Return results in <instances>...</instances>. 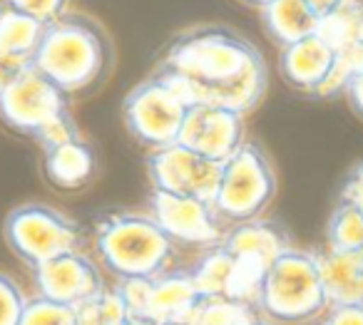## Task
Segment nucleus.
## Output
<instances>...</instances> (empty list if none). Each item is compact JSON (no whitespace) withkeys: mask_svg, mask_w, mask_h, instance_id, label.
I'll use <instances>...</instances> for the list:
<instances>
[{"mask_svg":"<svg viewBox=\"0 0 363 325\" xmlns=\"http://www.w3.org/2000/svg\"><path fill=\"white\" fill-rule=\"evenodd\" d=\"M222 246L239 261H247L259 268L269 270V266L284 256L291 246L286 229L272 219H252L242 224H232L222 239Z\"/></svg>","mask_w":363,"mask_h":325,"instance_id":"obj_15","label":"nucleus"},{"mask_svg":"<svg viewBox=\"0 0 363 325\" xmlns=\"http://www.w3.org/2000/svg\"><path fill=\"white\" fill-rule=\"evenodd\" d=\"M0 3H6V6L45 23V25H50L57 18L70 13V0H0Z\"/></svg>","mask_w":363,"mask_h":325,"instance_id":"obj_28","label":"nucleus"},{"mask_svg":"<svg viewBox=\"0 0 363 325\" xmlns=\"http://www.w3.org/2000/svg\"><path fill=\"white\" fill-rule=\"evenodd\" d=\"M43 174L55 189L80 191L95 179L97 156L95 149L82 137L43 152Z\"/></svg>","mask_w":363,"mask_h":325,"instance_id":"obj_16","label":"nucleus"},{"mask_svg":"<svg viewBox=\"0 0 363 325\" xmlns=\"http://www.w3.org/2000/svg\"><path fill=\"white\" fill-rule=\"evenodd\" d=\"M343 95H346L351 110L363 120V72H353V75L348 77V85H346V90H343Z\"/></svg>","mask_w":363,"mask_h":325,"instance_id":"obj_31","label":"nucleus"},{"mask_svg":"<svg viewBox=\"0 0 363 325\" xmlns=\"http://www.w3.org/2000/svg\"><path fill=\"white\" fill-rule=\"evenodd\" d=\"M77 313H80V325H117L127 315V308L115 290H105L100 298L82 305Z\"/></svg>","mask_w":363,"mask_h":325,"instance_id":"obj_25","label":"nucleus"},{"mask_svg":"<svg viewBox=\"0 0 363 325\" xmlns=\"http://www.w3.org/2000/svg\"><path fill=\"white\" fill-rule=\"evenodd\" d=\"M257 308L272 323H306L328 310L316 251L289 249L269 266Z\"/></svg>","mask_w":363,"mask_h":325,"instance_id":"obj_4","label":"nucleus"},{"mask_svg":"<svg viewBox=\"0 0 363 325\" xmlns=\"http://www.w3.org/2000/svg\"><path fill=\"white\" fill-rule=\"evenodd\" d=\"M145 164L152 189L197 196V199L212 201V204L217 199L224 161L207 159L189 147L174 142V144L150 152Z\"/></svg>","mask_w":363,"mask_h":325,"instance_id":"obj_9","label":"nucleus"},{"mask_svg":"<svg viewBox=\"0 0 363 325\" xmlns=\"http://www.w3.org/2000/svg\"><path fill=\"white\" fill-rule=\"evenodd\" d=\"M259 21L279 50L308 35H316L321 25V18L308 8L306 0H272L259 11Z\"/></svg>","mask_w":363,"mask_h":325,"instance_id":"obj_18","label":"nucleus"},{"mask_svg":"<svg viewBox=\"0 0 363 325\" xmlns=\"http://www.w3.org/2000/svg\"><path fill=\"white\" fill-rule=\"evenodd\" d=\"M194 288L202 298H232L234 278H237V261L222 244L202 251L189 268Z\"/></svg>","mask_w":363,"mask_h":325,"instance_id":"obj_20","label":"nucleus"},{"mask_svg":"<svg viewBox=\"0 0 363 325\" xmlns=\"http://www.w3.org/2000/svg\"><path fill=\"white\" fill-rule=\"evenodd\" d=\"M199 298L189 268H169L150 278L142 315L160 325H187Z\"/></svg>","mask_w":363,"mask_h":325,"instance_id":"obj_14","label":"nucleus"},{"mask_svg":"<svg viewBox=\"0 0 363 325\" xmlns=\"http://www.w3.org/2000/svg\"><path fill=\"white\" fill-rule=\"evenodd\" d=\"M95 251L115 280L155 278L172 268L177 244L147 211H112L95 221Z\"/></svg>","mask_w":363,"mask_h":325,"instance_id":"obj_3","label":"nucleus"},{"mask_svg":"<svg viewBox=\"0 0 363 325\" xmlns=\"http://www.w3.org/2000/svg\"><path fill=\"white\" fill-rule=\"evenodd\" d=\"M318 325H363V305H331Z\"/></svg>","mask_w":363,"mask_h":325,"instance_id":"obj_30","label":"nucleus"},{"mask_svg":"<svg viewBox=\"0 0 363 325\" xmlns=\"http://www.w3.org/2000/svg\"><path fill=\"white\" fill-rule=\"evenodd\" d=\"M117 325H160V323H155V320L145 318V315H130V313H127L125 318H122Z\"/></svg>","mask_w":363,"mask_h":325,"instance_id":"obj_35","label":"nucleus"},{"mask_svg":"<svg viewBox=\"0 0 363 325\" xmlns=\"http://www.w3.org/2000/svg\"><path fill=\"white\" fill-rule=\"evenodd\" d=\"M254 325H272V323H269V320H264V318H262V320H259V323H254Z\"/></svg>","mask_w":363,"mask_h":325,"instance_id":"obj_37","label":"nucleus"},{"mask_svg":"<svg viewBox=\"0 0 363 325\" xmlns=\"http://www.w3.org/2000/svg\"><path fill=\"white\" fill-rule=\"evenodd\" d=\"M239 3H244V6H249V8H254V11H262V8L269 6L272 0H239Z\"/></svg>","mask_w":363,"mask_h":325,"instance_id":"obj_36","label":"nucleus"},{"mask_svg":"<svg viewBox=\"0 0 363 325\" xmlns=\"http://www.w3.org/2000/svg\"><path fill=\"white\" fill-rule=\"evenodd\" d=\"M189 105L162 77L150 75L127 92L122 102V122L130 137L155 152L179 139Z\"/></svg>","mask_w":363,"mask_h":325,"instance_id":"obj_7","label":"nucleus"},{"mask_svg":"<svg viewBox=\"0 0 363 325\" xmlns=\"http://www.w3.org/2000/svg\"><path fill=\"white\" fill-rule=\"evenodd\" d=\"M346 60V65L351 67V72H363V40L356 42L353 47H348L346 52H338Z\"/></svg>","mask_w":363,"mask_h":325,"instance_id":"obj_33","label":"nucleus"},{"mask_svg":"<svg viewBox=\"0 0 363 325\" xmlns=\"http://www.w3.org/2000/svg\"><path fill=\"white\" fill-rule=\"evenodd\" d=\"M326 249L363 251V216L351 204L338 201L326 224Z\"/></svg>","mask_w":363,"mask_h":325,"instance_id":"obj_23","label":"nucleus"},{"mask_svg":"<svg viewBox=\"0 0 363 325\" xmlns=\"http://www.w3.org/2000/svg\"><path fill=\"white\" fill-rule=\"evenodd\" d=\"M152 75L162 77L182 100L217 105L247 117L269 87L264 55L252 40L224 25H199L167 45Z\"/></svg>","mask_w":363,"mask_h":325,"instance_id":"obj_1","label":"nucleus"},{"mask_svg":"<svg viewBox=\"0 0 363 325\" xmlns=\"http://www.w3.org/2000/svg\"><path fill=\"white\" fill-rule=\"evenodd\" d=\"M26 303L28 295L23 293L18 280L0 270V325H18Z\"/></svg>","mask_w":363,"mask_h":325,"instance_id":"obj_27","label":"nucleus"},{"mask_svg":"<svg viewBox=\"0 0 363 325\" xmlns=\"http://www.w3.org/2000/svg\"><path fill=\"white\" fill-rule=\"evenodd\" d=\"M323 290L331 305H363V251H318Z\"/></svg>","mask_w":363,"mask_h":325,"instance_id":"obj_17","label":"nucleus"},{"mask_svg":"<svg viewBox=\"0 0 363 325\" xmlns=\"http://www.w3.org/2000/svg\"><path fill=\"white\" fill-rule=\"evenodd\" d=\"M77 137H80V127H77L72 112L65 110V112H60V115L52 117V120H48L30 139H35L38 147H40L43 152H48V149H55V147H60V144H67V142L77 139Z\"/></svg>","mask_w":363,"mask_h":325,"instance_id":"obj_26","label":"nucleus"},{"mask_svg":"<svg viewBox=\"0 0 363 325\" xmlns=\"http://www.w3.org/2000/svg\"><path fill=\"white\" fill-rule=\"evenodd\" d=\"M65 110H70V97L35 65H28L0 92V120L26 137H33L48 120Z\"/></svg>","mask_w":363,"mask_h":325,"instance_id":"obj_10","label":"nucleus"},{"mask_svg":"<svg viewBox=\"0 0 363 325\" xmlns=\"http://www.w3.org/2000/svg\"><path fill=\"white\" fill-rule=\"evenodd\" d=\"M264 315L257 305L234 298H199L187 325H254Z\"/></svg>","mask_w":363,"mask_h":325,"instance_id":"obj_22","label":"nucleus"},{"mask_svg":"<svg viewBox=\"0 0 363 325\" xmlns=\"http://www.w3.org/2000/svg\"><path fill=\"white\" fill-rule=\"evenodd\" d=\"M244 115L217 105H192L179 132V144L214 161H227L247 142Z\"/></svg>","mask_w":363,"mask_h":325,"instance_id":"obj_12","label":"nucleus"},{"mask_svg":"<svg viewBox=\"0 0 363 325\" xmlns=\"http://www.w3.org/2000/svg\"><path fill=\"white\" fill-rule=\"evenodd\" d=\"M318 35L336 52H346L363 40V0H343V6L326 16L318 25Z\"/></svg>","mask_w":363,"mask_h":325,"instance_id":"obj_21","label":"nucleus"},{"mask_svg":"<svg viewBox=\"0 0 363 325\" xmlns=\"http://www.w3.org/2000/svg\"><path fill=\"white\" fill-rule=\"evenodd\" d=\"M338 201L351 204L363 216V161L348 171L346 181L341 186V194H338Z\"/></svg>","mask_w":363,"mask_h":325,"instance_id":"obj_29","label":"nucleus"},{"mask_svg":"<svg viewBox=\"0 0 363 325\" xmlns=\"http://www.w3.org/2000/svg\"><path fill=\"white\" fill-rule=\"evenodd\" d=\"M18 325H80V313L70 305L55 303L43 295L28 298Z\"/></svg>","mask_w":363,"mask_h":325,"instance_id":"obj_24","label":"nucleus"},{"mask_svg":"<svg viewBox=\"0 0 363 325\" xmlns=\"http://www.w3.org/2000/svg\"><path fill=\"white\" fill-rule=\"evenodd\" d=\"M277 196V171L267 152L254 142H244L222 164L214 209L227 224L259 219Z\"/></svg>","mask_w":363,"mask_h":325,"instance_id":"obj_6","label":"nucleus"},{"mask_svg":"<svg viewBox=\"0 0 363 325\" xmlns=\"http://www.w3.org/2000/svg\"><path fill=\"white\" fill-rule=\"evenodd\" d=\"M30 270L38 295L77 310L82 305L92 303L95 298H100L107 290L100 266L82 249L55 256V258L45 261V263L35 266Z\"/></svg>","mask_w":363,"mask_h":325,"instance_id":"obj_11","label":"nucleus"},{"mask_svg":"<svg viewBox=\"0 0 363 325\" xmlns=\"http://www.w3.org/2000/svg\"><path fill=\"white\" fill-rule=\"evenodd\" d=\"M45 23L0 3V55L33 65V57L45 35Z\"/></svg>","mask_w":363,"mask_h":325,"instance_id":"obj_19","label":"nucleus"},{"mask_svg":"<svg viewBox=\"0 0 363 325\" xmlns=\"http://www.w3.org/2000/svg\"><path fill=\"white\" fill-rule=\"evenodd\" d=\"M3 239L26 266L45 263L55 256L82 249V229L75 219L50 204H21L6 216Z\"/></svg>","mask_w":363,"mask_h":325,"instance_id":"obj_5","label":"nucleus"},{"mask_svg":"<svg viewBox=\"0 0 363 325\" xmlns=\"http://www.w3.org/2000/svg\"><path fill=\"white\" fill-rule=\"evenodd\" d=\"M28 67V62H21V60H13V57H6L0 55V92L6 90L18 75Z\"/></svg>","mask_w":363,"mask_h":325,"instance_id":"obj_32","label":"nucleus"},{"mask_svg":"<svg viewBox=\"0 0 363 325\" xmlns=\"http://www.w3.org/2000/svg\"><path fill=\"white\" fill-rule=\"evenodd\" d=\"M306 3H308V8H311V11L321 18V21L343 6V0H306Z\"/></svg>","mask_w":363,"mask_h":325,"instance_id":"obj_34","label":"nucleus"},{"mask_svg":"<svg viewBox=\"0 0 363 325\" xmlns=\"http://www.w3.org/2000/svg\"><path fill=\"white\" fill-rule=\"evenodd\" d=\"M336 62L338 52L318 33L279 50V72L284 82L296 92L313 97L326 85Z\"/></svg>","mask_w":363,"mask_h":325,"instance_id":"obj_13","label":"nucleus"},{"mask_svg":"<svg viewBox=\"0 0 363 325\" xmlns=\"http://www.w3.org/2000/svg\"><path fill=\"white\" fill-rule=\"evenodd\" d=\"M115 62L105 28L85 13H65L45 28L33 65L67 97L92 92L107 80Z\"/></svg>","mask_w":363,"mask_h":325,"instance_id":"obj_2","label":"nucleus"},{"mask_svg":"<svg viewBox=\"0 0 363 325\" xmlns=\"http://www.w3.org/2000/svg\"><path fill=\"white\" fill-rule=\"evenodd\" d=\"M147 209L177 246L207 251L222 244L227 234V221L219 216L212 201L197 199V196L152 189Z\"/></svg>","mask_w":363,"mask_h":325,"instance_id":"obj_8","label":"nucleus"}]
</instances>
